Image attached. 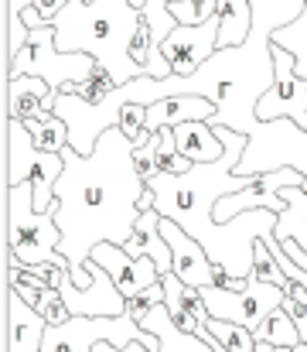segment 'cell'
Listing matches in <instances>:
<instances>
[{"mask_svg":"<svg viewBox=\"0 0 307 352\" xmlns=\"http://www.w3.org/2000/svg\"><path fill=\"white\" fill-rule=\"evenodd\" d=\"M100 58L86 52H62L55 45V24H38L31 28L27 45L7 62V79L10 76H41L55 93L72 89L76 82H86L96 72Z\"/></svg>","mask_w":307,"mask_h":352,"instance_id":"277c9868","label":"cell"},{"mask_svg":"<svg viewBox=\"0 0 307 352\" xmlns=\"http://www.w3.org/2000/svg\"><path fill=\"white\" fill-rule=\"evenodd\" d=\"M273 62H277V82L266 89V96L256 107L260 120H294L297 126H307V79L297 76V58L284 45L273 41Z\"/></svg>","mask_w":307,"mask_h":352,"instance_id":"52a82bcc","label":"cell"},{"mask_svg":"<svg viewBox=\"0 0 307 352\" xmlns=\"http://www.w3.org/2000/svg\"><path fill=\"white\" fill-rule=\"evenodd\" d=\"M161 233L171 243V274H178L192 287L212 284V256L195 236H188L174 219H161Z\"/></svg>","mask_w":307,"mask_h":352,"instance_id":"8fae6325","label":"cell"},{"mask_svg":"<svg viewBox=\"0 0 307 352\" xmlns=\"http://www.w3.org/2000/svg\"><path fill=\"white\" fill-rule=\"evenodd\" d=\"M168 3H181V0H168Z\"/></svg>","mask_w":307,"mask_h":352,"instance_id":"1f68e13d","label":"cell"},{"mask_svg":"<svg viewBox=\"0 0 307 352\" xmlns=\"http://www.w3.org/2000/svg\"><path fill=\"white\" fill-rule=\"evenodd\" d=\"M7 329H10V346H7V352H41L48 322L10 284H7Z\"/></svg>","mask_w":307,"mask_h":352,"instance_id":"5bb4252c","label":"cell"},{"mask_svg":"<svg viewBox=\"0 0 307 352\" xmlns=\"http://www.w3.org/2000/svg\"><path fill=\"white\" fill-rule=\"evenodd\" d=\"M205 325H208V332L225 346L229 352H256V336H253V329H246V325H236V322H222V318H205Z\"/></svg>","mask_w":307,"mask_h":352,"instance_id":"7402d4cb","label":"cell"},{"mask_svg":"<svg viewBox=\"0 0 307 352\" xmlns=\"http://www.w3.org/2000/svg\"><path fill=\"white\" fill-rule=\"evenodd\" d=\"M100 342H113L126 349L130 342H144L150 352H161V339L147 332L133 315H72L65 325H48L41 352H96Z\"/></svg>","mask_w":307,"mask_h":352,"instance_id":"5b68a950","label":"cell"},{"mask_svg":"<svg viewBox=\"0 0 307 352\" xmlns=\"http://www.w3.org/2000/svg\"><path fill=\"white\" fill-rule=\"evenodd\" d=\"M34 0H7V17H21L24 7H31Z\"/></svg>","mask_w":307,"mask_h":352,"instance_id":"83f0119b","label":"cell"},{"mask_svg":"<svg viewBox=\"0 0 307 352\" xmlns=\"http://www.w3.org/2000/svg\"><path fill=\"white\" fill-rule=\"evenodd\" d=\"M65 171L55 182V223L62 230L58 253L69 260V277L76 287H89L93 274L86 260L100 243H126L137 219L147 182L133 164V140L109 126L96 140L93 154L76 147L62 151Z\"/></svg>","mask_w":307,"mask_h":352,"instance_id":"6da1fadb","label":"cell"},{"mask_svg":"<svg viewBox=\"0 0 307 352\" xmlns=\"http://www.w3.org/2000/svg\"><path fill=\"white\" fill-rule=\"evenodd\" d=\"M174 140H178V151L195 161V164H205V161H215L225 154V144L222 137L215 133V126L208 120H185L174 126Z\"/></svg>","mask_w":307,"mask_h":352,"instance_id":"e0dca14e","label":"cell"},{"mask_svg":"<svg viewBox=\"0 0 307 352\" xmlns=\"http://www.w3.org/2000/svg\"><path fill=\"white\" fill-rule=\"evenodd\" d=\"M249 277H256V280H263V284H277V287H284L291 277L284 274V267L277 263V256H273V250L266 246V239H260L256 243V260H253V274Z\"/></svg>","mask_w":307,"mask_h":352,"instance_id":"cb8c5ba5","label":"cell"},{"mask_svg":"<svg viewBox=\"0 0 307 352\" xmlns=\"http://www.w3.org/2000/svg\"><path fill=\"white\" fill-rule=\"evenodd\" d=\"M256 352H294L287 346H270V342H256Z\"/></svg>","mask_w":307,"mask_h":352,"instance_id":"f1b7e54d","label":"cell"},{"mask_svg":"<svg viewBox=\"0 0 307 352\" xmlns=\"http://www.w3.org/2000/svg\"><path fill=\"white\" fill-rule=\"evenodd\" d=\"M161 280H164V308H168L171 322L181 332L198 336L205 318H208V305H205V298H202V287L185 284L178 274H164Z\"/></svg>","mask_w":307,"mask_h":352,"instance_id":"4fadbf2b","label":"cell"},{"mask_svg":"<svg viewBox=\"0 0 307 352\" xmlns=\"http://www.w3.org/2000/svg\"><path fill=\"white\" fill-rule=\"evenodd\" d=\"M202 298L208 305V315L212 318H222V322H236V325H246V329H260L263 318L284 305L287 291L277 287V284H263L256 277L246 280L242 291H229V287H202Z\"/></svg>","mask_w":307,"mask_h":352,"instance_id":"8992f818","label":"cell"},{"mask_svg":"<svg viewBox=\"0 0 307 352\" xmlns=\"http://www.w3.org/2000/svg\"><path fill=\"white\" fill-rule=\"evenodd\" d=\"M185 120H215V103L205 100V96H195V93H181V96H164L157 103L147 107V133H157L164 126H178Z\"/></svg>","mask_w":307,"mask_h":352,"instance_id":"9a60e30c","label":"cell"},{"mask_svg":"<svg viewBox=\"0 0 307 352\" xmlns=\"http://www.w3.org/2000/svg\"><path fill=\"white\" fill-rule=\"evenodd\" d=\"M58 93L41 76H10L7 79V117L10 120H45L55 113Z\"/></svg>","mask_w":307,"mask_h":352,"instance_id":"7c38bea8","label":"cell"},{"mask_svg":"<svg viewBox=\"0 0 307 352\" xmlns=\"http://www.w3.org/2000/svg\"><path fill=\"white\" fill-rule=\"evenodd\" d=\"M161 219H164V216L157 212V206L140 209V219H137L130 239L123 243V250H126L130 256H150V260L161 267V274H171V243L161 233Z\"/></svg>","mask_w":307,"mask_h":352,"instance_id":"2e32d148","label":"cell"},{"mask_svg":"<svg viewBox=\"0 0 307 352\" xmlns=\"http://www.w3.org/2000/svg\"><path fill=\"white\" fill-rule=\"evenodd\" d=\"M140 14H144V21H147V28H150V34H154L157 45H164V38L178 28V17L171 14V3L168 0H147Z\"/></svg>","mask_w":307,"mask_h":352,"instance_id":"603a6c76","label":"cell"},{"mask_svg":"<svg viewBox=\"0 0 307 352\" xmlns=\"http://www.w3.org/2000/svg\"><path fill=\"white\" fill-rule=\"evenodd\" d=\"M301 192H304V195H307V178H304V182H301Z\"/></svg>","mask_w":307,"mask_h":352,"instance_id":"4dcf8cb0","label":"cell"},{"mask_svg":"<svg viewBox=\"0 0 307 352\" xmlns=\"http://www.w3.org/2000/svg\"><path fill=\"white\" fill-rule=\"evenodd\" d=\"M273 41L284 45L287 52H294V58H297V76L307 79V7L297 21H291V24H284V28L273 31Z\"/></svg>","mask_w":307,"mask_h":352,"instance_id":"44dd1931","label":"cell"},{"mask_svg":"<svg viewBox=\"0 0 307 352\" xmlns=\"http://www.w3.org/2000/svg\"><path fill=\"white\" fill-rule=\"evenodd\" d=\"M86 267H89V274H93V284H89V287H76L72 277H69V270H65L62 280H58V291H62L69 311H72V315H89V318L126 315V298H123V291L116 287V280L106 274V267H102L100 260H93V256L86 260Z\"/></svg>","mask_w":307,"mask_h":352,"instance_id":"9c48e42d","label":"cell"},{"mask_svg":"<svg viewBox=\"0 0 307 352\" xmlns=\"http://www.w3.org/2000/svg\"><path fill=\"white\" fill-rule=\"evenodd\" d=\"M62 230L55 223V209H34V185H7V267H38L69 260L58 253Z\"/></svg>","mask_w":307,"mask_h":352,"instance_id":"3957f363","label":"cell"},{"mask_svg":"<svg viewBox=\"0 0 307 352\" xmlns=\"http://www.w3.org/2000/svg\"><path fill=\"white\" fill-rule=\"evenodd\" d=\"M157 147H161V130L150 133L140 147H133V164H137V175L144 182H150L154 175H161V168H157Z\"/></svg>","mask_w":307,"mask_h":352,"instance_id":"d4e9b609","label":"cell"},{"mask_svg":"<svg viewBox=\"0 0 307 352\" xmlns=\"http://www.w3.org/2000/svg\"><path fill=\"white\" fill-rule=\"evenodd\" d=\"M218 3V17H222V31H218V48L229 45H242L249 28H253V7L249 0H215Z\"/></svg>","mask_w":307,"mask_h":352,"instance_id":"ac0fdd59","label":"cell"},{"mask_svg":"<svg viewBox=\"0 0 307 352\" xmlns=\"http://www.w3.org/2000/svg\"><path fill=\"white\" fill-rule=\"evenodd\" d=\"M24 126L31 130L38 151H52V154H62L69 147V123L62 117H45V120H24Z\"/></svg>","mask_w":307,"mask_h":352,"instance_id":"ffe728a7","label":"cell"},{"mask_svg":"<svg viewBox=\"0 0 307 352\" xmlns=\"http://www.w3.org/2000/svg\"><path fill=\"white\" fill-rule=\"evenodd\" d=\"M93 260H100L106 274L116 280V287L123 291V298H133L147 287H154L164 274L150 256H130L120 243H100L93 250Z\"/></svg>","mask_w":307,"mask_h":352,"instance_id":"30bf717a","label":"cell"},{"mask_svg":"<svg viewBox=\"0 0 307 352\" xmlns=\"http://www.w3.org/2000/svg\"><path fill=\"white\" fill-rule=\"evenodd\" d=\"M65 3H72V0H34L38 14H41V17H45L48 24H52V21H55V17L62 14V7H65Z\"/></svg>","mask_w":307,"mask_h":352,"instance_id":"4316f807","label":"cell"},{"mask_svg":"<svg viewBox=\"0 0 307 352\" xmlns=\"http://www.w3.org/2000/svg\"><path fill=\"white\" fill-rule=\"evenodd\" d=\"M253 336H256V342L287 346V349H294V346L301 342V332H297V325H294V318H291V311H287L284 305H280V308H273Z\"/></svg>","mask_w":307,"mask_h":352,"instance_id":"d6986e66","label":"cell"},{"mask_svg":"<svg viewBox=\"0 0 307 352\" xmlns=\"http://www.w3.org/2000/svg\"><path fill=\"white\" fill-rule=\"evenodd\" d=\"M157 305H164V280H157L154 287H147V291L126 298V315H133V318L140 322V318H144L147 311H154Z\"/></svg>","mask_w":307,"mask_h":352,"instance_id":"484cf974","label":"cell"},{"mask_svg":"<svg viewBox=\"0 0 307 352\" xmlns=\"http://www.w3.org/2000/svg\"><path fill=\"white\" fill-rule=\"evenodd\" d=\"M140 17L144 14L130 0H72L52 21L55 45L62 52H86V55L100 58L116 76V82L126 86L130 79L147 76L130 58V41H133Z\"/></svg>","mask_w":307,"mask_h":352,"instance_id":"7a4b0ae2","label":"cell"},{"mask_svg":"<svg viewBox=\"0 0 307 352\" xmlns=\"http://www.w3.org/2000/svg\"><path fill=\"white\" fill-rule=\"evenodd\" d=\"M218 31H222V17L218 14H212L202 24H178L161 45L164 58L171 62V72L174 76L198 72V65H205L215 55V48H218Z\"/></svg>","mask_w":307,"mask_h":352,"instance_id":"ba28073f","label":"cell"},{"mask_svg":"<svg viewBox=\"0 0 307 352\" xmlns=\"http://www.w3.org/2000/svg\"><path fill=\"white\" fill-rule=\"evenodd\" d=\"M294 352H307V342H297V346H294Z\"/></svg>","mask_w":307,"mask_h":352,"instance_id":"f546056e","label":"cell"}]
</instances>
